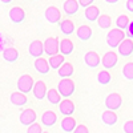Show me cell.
<instances>
[{
    "label": "cell",
    "mask_w": 133,
    "mask_h": 133,
    "mask_svg": "<svg viewBox=\"0 0 133 133\" xmlns=\"http://www.w3.org/2000/svg\"><path fill=\"white\" fill-rule=\"evenodd\" d=\"M125 36H127V33L123 29L115 28L112 31H109V33L107 35V44L110 48H118L120 44L127 39Z\"/></svg>",
    "instance_id": "obj_1"
},
{
    "label": "cell",
    "mask_w": 133,
    "mask_h": 133,
    "mask_svg": "<svg viewBox=\"0 0 133 133\" xmlns=\"http://www.w3.org/2000/svg\"><path fill=\"white\" fill-rule=\"evenodd\" d=\"M57 91L61 95V97L68 98L75 92V83L71 79H61L60 83L57 84Z\"/></svg>",
    "instance_id": "obj_2"
},
{
    "label": "cell",
    "mask_w": 133,
    "mask_h": 133,
    "mask_svg": "<svg viewBox=\"0 0 133 133\" xmlns=\"http://www.w3.org/2000/svg\"><path fill=\"white\" fill-rule=\"evenodd\" d=\"M60 51V41L57 37L51 36L44 41V53L48 55L49 57L56 56V53Z\"/></svg>",
    "instance_id": "obj_3"
},
{
    "label": "cell",
    "mask_w": 133,
    "mask_h": 133,
    "mask_svg": "<svg viewBox=\"0 0 133 133\" xmlns=\"http://www.w3.org/2000/svg\"><path fill=\"white\" fill-rule=\"evenodd\" d=\"M33 87H35V81H33L31 75H21V77H19L17 80V89L21 93H29Z\"/></svg>",
    "instance_id": "obj_4"
},
{
    "label": "cell",
    "mask_w": 133,
    "mask_h": 133,
    "mask_svg": "<svg viewBox=\"0 0 133 133\" xmlns=\"http://www.w3.org/2000/svg\"><path fill=\"white\" fill-rule=\"evenodd\" d=\"M121 104H123V98L118 93H110L109 96H107L105 98V107L108 110H117L121 108Z\"/></svg>",
    "instance_id": "obj_5"
},
{
    "label": "cell",
    "mask_w": 133,
    "mask_h": 133,
    "mask_svg": "<svg viewBox=\"0 0 133 133\" xmlns=\"http://www.w3.org/2000/svg\"><path fill=\"white\" fill-rule=\"evenodd\" d=\"M36 118H37V116H36V112L33 109H24L19 117L20 123L25 127H31L32 124H35Z\"/></svg>",
    "instance_id": "obj_6"
},
{
    "label": "cell",
    "mask_w": 133,
    "mask_h": 133,
    "mask_svg": "<svg viewBox=\"0 0 133 133\" xmlns=\"http://www.w3.org/2000/svg\"><path fill=\"white\" fill-rule=\"evenodd\" d=\"M44 16H45V19L49 21L51 24H57V23H60V19H61L60 11H59L56 7H52V5L45 9Z\"/></svg>",
    "instance_id": "obj_7"
},
{
    "label": "cell",
    "mask_w": 133,
    "mask_h": 133,
    "mask_svg": "<svg viewBox=\"0 0 133 133\" xmlns=\"http://www.w3.org/2000/svg\"><path fill=\"white\" fill-rule=\"evenodd\" d=\"M84 61H85V65L89 66V68H97L101 63V59H100L98 53L95 52V51H89L85 53L84 56Z\"/></svg>",
    "instance_id": "obj_8"
},
{
    "label": "cell",
    "mask_w": 133,
    "mask_h": 133,
    "mask_svg": "<svg viewBox=\"0 0 133 133\" xmlns=\"http://www.w3.org/2000/svg\"><path fill=\"white\" fill-rule=\"evenodd\" d=\"M28 52L32 57H36V59H40L41 55L44 52V43L40 41V40H33L31 44H29V48H28Z\"/></svg>",
    "instance_id": "obj_9"
},
{
    "label": "cell",
    "mask_w": 133,
    "mask_h": 133,
    "mask_svg": "<svg viewBox=\"0 0 133 133\" xmlns=\"http://www.w3.org/2000/svg\"><path fill=\"white\" fill-rule=\"evenodd\" d=\"M9 19H11V21H12V23H15V24L23 23L24 19H25L24 9L21 8V7H14V8H11V11H9Z\"/></svg>",
    "instance_id": "obj_10"
},
{
    "label": "cell",
    "mask_w": 133,
    "mask_h": 133,
    "mask_svg": "<svg viewBox=\"0 0 133 133\" xmlns=\"http://www.w3.org/2000/svg\"><path fill=\"white\" fill-rule=\"evenodd\" d=\"M59 110H60V113L63 116H66V117H71L75 112V104L72 100L69 98H64L63 101L60 103L59 105Z\"/></svg>",
    "instance_id": "obj_11"
},
{
    "label": "cell",
    "mask_w": 133,
    "mask_h": 133,
    "mask_svg": "<svg viewBox=\"0 0 133 133\" xmlns=\"http://www.w3.org/2000/svg\"><path fill=\"white\" fill-rule=\"evenodd\" d=\"M117 53H115V52H107L104 56H103V59H101V64L104 65V68L108 71V69H112L113 66L117 64Z\"/></svg>",
    "instance_id": "obj_12"
},
{
    "label": "cell",
    "mask_w": 133,
    "mask_h": 133,
    "mask_svg": "<svg viewBox=\"0 0 133 133\" xmlns=\"http://www.w3.org/2000/svg\"><path fill=\"white\" fill-rule=\"evenodd\" d=\"M117 49H118L120 56H123V57L132 56V53H133V41L130 39H125L123 43L120 44V47Z\"/></svg>",
    "instance_id": "obj_13"
},
{
    "label": "cell",
    "mask_w": 133,
    "mask_h": 133,
    "mask_svg": "<svg viewBox=\"0 0 133 133\" xmlns=\"http://www.w3.org/2000/svg\"><path fill=\"white\" fill-rule=\"evenodd\" d=\"M47 93H48V89H47V85L44 81L39 80L35 83V87H33V95L37 100H43L47 97Z\"/></svg>",
    "instance_id": "obj_14"
},
{
    "label": "cell",
    "mask_w": 133,
    "mask_h": 133,
    "mask_svg": "<svg viewBox=\"0 0 133 133\" xmlns=\"http://www.w3.org/2000/svg\"><path fill=\"white\" fill-rule=\"evenodd\" d=\"M57 121V116L55 112H52V110H47V112H44L43 116H41V124L44 127H53L55 124H56Z\"/></svg>",
    "instance_id": "obj_15"
},
{
    "label": "cell",
    "mask_w": 133,
    "mask_h": 133,
    "mask_svg": "<svg viewBox=\"0 0 133 133\" xmlns=\"http://www.w3.org/2000/svg\"><path fill=\"white\" fill-rule=\"evenodd\" d=\"M9 100H11V104L15 105V107H23L28 101L27 96L24 93H21V92H14V93H11Z\"/></svg>",
    "instance_id": "obj_16"
},
{
    "label": "cell",
    "mask_w": 133,
    "mask_h": 133,
    "mask_svg": "<svg viewBox=\"0 0 133 133\" xmlns=\"http://www.w3.org/2000/svg\"><path fill=\"white\" fill-rule=\"evenodd\" d=\"M60 128H61L63 132L71 133V132H75L77 125H76V121H75L73 117H64L60 123Z\"/></svg>",
    "instance_id": "obj_17"
},
{
    "label": "cell",
    "mask_w": 133,
    "mask_h": 133,
    "mask_svg": "<svg viewBox=\"0 0 133 133\" xmlns=\"http://www.w3.org/2000/svg\"><path fill=\"white\" fill-rule=\"evenodd\" d=\"M101 120H103V123L105 125L113 127L118 121V117H117V115L113 112V110H105V112L101 115Z\"/></svg>",
    "instance_id": "obj_18"
},
{
    "label": "cell",
    "mask_w": 133,
    "mask_h": 133,
    "mask_svg": "<svg viewBox=\"0 0 133 133\" xmlns=\"http://www.w3.org/2000/svg\"><path fill=\"white\" fill-rule=\"evenodd\" d=\"M79 7H80V4L77 0H66L64 3V12L69 16L76 15L77 11H79Z\"/></svg>",
    "instance_id": "obj_19"
},
{
    "label": "cell",
    "mask_w": 133,
    "mask_h": 133,
    "mask_svg": "<svg viewBox=\"0 0 133 133\" xmlns=\"http://www.w3.org/2000/svg\"><path fill=\"white\" fill-rule=\"evenodd\" d=\"M49 68H51V65H49V63H48L45 59L40 57V59H36V60H35V69H36L39 73L47 75V73L49 72Z\"/></svg>",
    "instance_id": "obj_20"
},
{
    "label": "cell",
    "mask_w": 133,
    "mask_h": 133,
    "mask_svg": "<svg viewBox=\"0 0 133 133\" xmlns=\"http://www.w3.org/2000/svg\"><path fill=\"white\" fill-rule=\"evenodd\" d=\"M76 35H77V37H79L80 40L87 41V40H89L92 37V29H91V27H88V25H81V27L77 28Z\"/></svg>",
    "instance_id": "obj_21"
},
{
    "label": "cell",
    "mask_w": 133,
    "mask_h": 133,
    "mask_svg": "<svg viewBox=\"0 0 133 133\" xmlns=\"http://www.w3.org/2000/svg\"><path fill=\"white\" fill-rule=\"evenodd\" d=\"M73 43L69 40V39H63L60 41V52L63 56H68L73 52Z\"/></svg>",
    "instance_id": "obj_22"
},
{
    "label": "cell",
    "mask_w": 133,
    "mask_h": 133,
    "mask_svg": "<svg viewBox=\"0 0 133 133\" xmlns=\"http://www.w3.org/2000/svg\"><path fill=\"white\" fill-rule=\"evenodd\" d=\"M100 17V9L96 5H91L85 9V19L88 21H96Z\"/></svg>",
    "instance_id": "obj_23"
},
{
    "label": "cell",
    "mask_w": 133,
    "mask_h": 133,
    "mask_svg": "<svg viewBox=\"0 0 133 133\" xmlns=\"http://www.w3.org/2000/svg\"><path fill=\"white\" fill-rule=\"evenodd\" d=\"M3 59L8 63H15L17 59H19V52L16 48H7L4 52H3Z\"/></svg>",
    "instance_id": "obj_24"
},
{
    "label": "cell",
    "mask_w": 133,
    "mask_h": 133,
    "mask_svg": "<svg viewBox=\"0 0 133 133\" xmlns=\"http://www.w3.org/2000/svg\"><path fill=\"white\" fill-rule=\"evenodd\" d=\"M60 29L63 32V35L65 36H69L72 35V33L75 32V24H73V21L72 20H63L61 23H60Z\"/></svg>",
    "instance_id": "obj_25"
},
{
    "label": "cell",
    "mask_w": 133,
    "mask_h": 133,
    "mask_svg": "<svg viewBox=\"0 0 133 133\" xmlns=\"http://www.w3.org/2000/svg\"><path fill=\"white\" fill-rule=\"evenodd\" d=\"M73 75V65L71 63H64L63 66L59 69V76L61 79H69Z\"/></svg>",
    "instance_id": "obj_26"
},
{
    "label": "cell",
    "mask_w": 133,
    "mask_h": 133,
    "mask_svg": "<svg viewBox=\"0 0 133 133\" xmlns=\"http://www.w3.org/2000/svg\"><path fill=\"white\" fill-rule=\"evenodd\" d=\"M47 98H48V101L53 105H60V103H61V95L59 93L57 89H53V88L48 91Z\"/></svg>",
    "instance_id": "obj_27"
},
{
    "label": "cell",
    "mask_w": 133,
    "mask_h": 133,
    "mask_svg": "<svg viewBox=\"0 0 133 133\" xmlns=\"http://www.w3.org/2000/svg\"><path fill=\"white\" fill-rule=\"evenodd\" d=\"M48 63H49V65H51L52 69H57V71H59L65 61H64V56H63V55H56V56L49 57Z\"/></svg>",
    "instance_id": "obj_28"
},
{
    "label": "cell",
    "mask_w": 133,
    "mask_h": 133,
    "mask_svg": "<svg viewBox=\"0 0 133 133\" xmlns=\"http://www.w3.org/2000/svg\"><path fill=\"white\" fill-rule=\"evenodd\" d=\"M110 79H112V77H110V73L107 69L100 71L97 73V83L101 84V85H108L110 83Z\"/></svg>",
    "instance_id": "obj_29"
},
{
    "label": "cell",
    "mask_w": 133,
    "mask_h": 133,
    "mask_svg": "<svg viewBox=\"0 0 133 133\" xmlns=\"http://www.w3.org/2000/svg\"><path fill=\"white\" fill-rule=\"evenodd\" d=\"M129 23H130V20L128 19L127 15H120V16L117 17V20H116V25H117V28H118V29H123V31L128 28Z\"/></svg>",
    "instance_id": "obj_30"
},
{
    "label": "cell",
    "mask_w": 133,
    "mask_h": 133,
    "mask_svg": "<svg viewBox=\"0 0 133 133\" xmlns=\"http://www.w3.org/2000/svg\"><path fill=\"white\" fill-rule=\"evenodd\" d=\"M97 24L100 28H103V29H108L110 27V24H112V20H110V16L108 15H101L98 17L97 20Z\"/></svg>",
    "instance_id": "obj_31"
},
{
    "label": "cell",
    "mask_w": 133,
    "mask_h": 133,
    "mask_svg": "<svg viewBox=\"0 0 133 133\" xmlns=\"http://www.w3.org/2000/svg\"><path fill=\"white\" fill-rule=\"evenodd\" d=\"M123 75L127 80H133V63H128L124 65Z\"/></svg>",
    "instance_id": "obj_32"
},
{
    "label": "cell",
    "mask_w": 133,
    "mask_h": 133,
    "mask_svg": "<svg viewBox=\"0 0 133 133\" xmlns=\"http://www.w3.org/2000/svg\"><path fill=\"white\" fill-rule=\"evenodd\" d=\"M43 132V129H41V127L39 125V124H32L31 127H28V129H27V133H41Z\"/></svg>",
    "instance_id": "obj_33"
},
{
    "label": "cell",
    "mask_w": 133,
    "mask_h": 133,
    "mask_svg": "<svg viewBox=\"0 0 133 133\" xmlns=\"http://www.w3.org/2000/svg\"><path fill=\"white\" fill-rule=\"evenodd\" d=\"M124 133H133V121H127L124 124Z\"/></svg>",
    "instance_id": "obj_34"
},
{
    "label": "cell",
    "mask_w": 133,
    "mask_h": 133,
    "mask_svg": "<svg viewBox=\"0 0 133 133\" xmlns=\"http://www.w3.org/2000/svg\"><path fill=\"white\" fill-rule=\"evenodd\" d=\"M73 133H89V130H88V128L85 125H77V128L75 129Z\"/></svg>",
    "instance_id": "obj_35"
},
{
    "label": "cell",
    "mask_w": 133,
    "mask_h": 133,
    "mask_svg": "<svg viewBox=\"0 0 133 133\" xmlns=\"http://www.w3.org/2000/svg\"><path fill=\"white\" fill-rule=\"evenodd\" d=\"M93 2H95V0H79V4L87 9L88 7H91V5H92Z\"/></svg>",
    "instance_id": "obj_36"
},
{
    "label": "cell",
    "mask_w": 133,
    "mask_h": 133,
    "mask_svg": "<svg viewBox=\"0 0 133 133\" xmlns=\"http://www.w3.org/2000/svg\"><path fill=\"white\" fill-rule=\"evenodd\" d=\"M125 33H127L128 39H133V21H130V23H129V25H128Z\"/></svg>",
    "instance_id": "obj_37"
},
{
    "label": "cell",
    "mask_w": 133,
    "mask_h": 133,
    "mask_svg": "<svg viewBox=\"0 0 133 133\" xmlns=\"http://www.w3.org/2000/svg\"><path fill=\"white\" fill-rule=\"evenodd\" d=\"M127 9L129 11V12L133 14V0H127Z\"/></svg>",
    "instance_id": "obj_38"
},
{
    "label": "cell",
    "mask_w": 133,
    "mask_h": 133,
    "mask_svg": "<svg viewBox=\"0 0 133 133\" xmlns=\"http://www.w3.org/2000/svg\"><path fill=\"white\" fill-rule=\"evenodd\" d=\"M104 2L108 4H116V3H118V0H104Z\"/></svg>",
    "instance_id": "obj_39"
},
{
    "label": "cell",
    "mask_w": 133,
    "mask_h": 133,
    "mask_svg": "<svg viewBox=\"0 0 133 133\" xmlns=\"http://www.w3.org/2000/svg\"><path fill=\"white\" fill-rule=\"evenodd\" d=\"M0 2H2L3 4H9L11 2H14V0H0Z\"/></svg>",
    "instance_id": "obj_40"
}]
</instances>
